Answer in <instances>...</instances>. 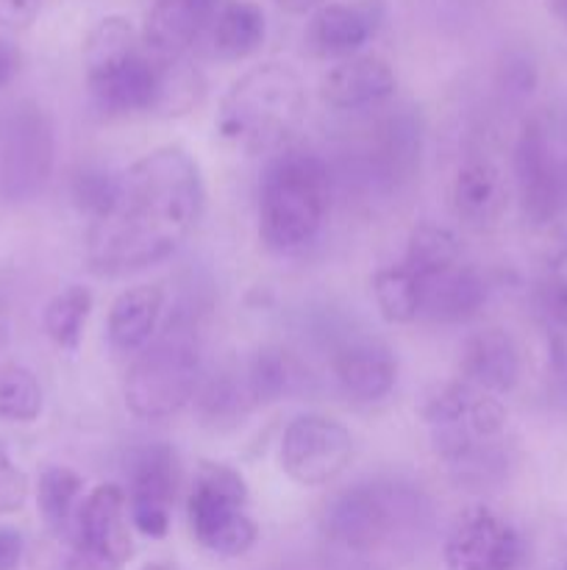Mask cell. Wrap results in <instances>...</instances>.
<instances>
[{
    "label": "cell",
    "instance_id": "cell-1",
    "mask_svg": "<svg viewBox=\"0 0 567 570\" xmlns=\"http://www.w3.org/2000/svg\"><path fill=\"white\" fill-rule=\"evenodd\" d=\"M198 161L181 145H161L120 173V193L87 234L89 271L126 276L176 254L203 215Z\"/></svg>",
    "mask_w": 567,
    "mask_h": 570
},
{
    "label": "cell",
    "instance_id": "cell-2",
    "mask_svg": "<svg viewBox=\"0 0 567 570\" xmlns=\"http://www.w3.org/2000/svg\"><path fill=\"white\" fill-rule=\"evenodd\" d=\"M306 117V87L284 61L250 67L222 95L215 131L245 154H267L287 145Z\"/></svg>",
    "mask_w": 567,
    "mask_h": 570
},
{
    "label": "cell",
    "instance_id": "cell-3",
    "mask_svg": "<svg viewBox=\"0 0 567 570\" xmlns=\"http://www.w3.org/2000/svg\"><path fill=\"white\" fill-rule=\"evenodd\" d=\"M331 206L328 161L306 150H284L259 184V239L267 250L289 254L320 234Z\"/></svg>",
    "mask_w": 567,
    "mask_h": 570
},
{
    "label": "cell",
    "instance_id": "cell-4",
    "mask_svg": "<svg viewBox=\"0 0 567 570\" xmlns=\"http://www.w3.org/2000/svg\"><path fill=\"white\" fill-rule=\"evenodd\" d=\"M200 379L203 371L198 337L189 323L176 317L131 362L122 384V399L142 421H161L192 404Z\"/></svg>",
    "mask_w": 567,
    "mask_h": 570
},
{
    "label": "cell",
    "instance_id": "cell-5",
    "mask_svg": "<svg viewBox=\"0 0 567 570\" xmlns=\"http://www.w3.org/2000/svg\"><path fill=\"white\" fill-rule=\"evenodd\" d=\"M426 512L420 490L395 479H372L342 490L328 501L322 529L334 543L350 551H376Z\"/></svg>",
    "mask_w": 567,
    "mask_h": 570
},
{
    "label": "cell",
    "instance_id": "cell-6",
    "mask_svg": "<svg viewBox=\"0 0 567 570\" xmlns=\"http://www.w3.org/2000/svg\"><path fill=\"white\" fill-rule=\"evenodd\" d=\"M354 460V434L342 421L320 412L298 415L278 445L281 471L300 488H322L342 476Z\"/></svg>",
    "mask_w": 567,
    "mask_h": 570
},
{
    "label": "cell",
    "instance_id": "cell-7",
    "mask_svg": "<svg viewBox=\"0 0 567 570\" xmlns=\"http://www.w3.org/2000/svg\"><path fill=\"white\" fill-rule=\"evenodd\" d=\"M517 200L531 226H550L567 206V167L539 120L523 122L511 154Z\"/></svg>",
    "mask_w": 567,
    "mask_h": 570
},
{
    "label": "cell",
    "instance_id": "cell-8",
    "mask_svg": "<svg viewBox=\"0 0 567 570\" xmlns=\"http://www.w3.org/2000/svg\"><path fill=\"white\" fill-rule=\"evenodd\" d=\"M53 122L37 106H22L6 122L0 145V193L9 200H28L48 184L53 170Z\"/></svg>",
    "mask_w": 567,
    "mask_h": 570
},
{
    "label": "cell",
    "instance_id": "cell-9",
    "mask_svg": "<svg viewBox=\"0 0 567 570\" xmlns=\"http://www.w3.org/2000/svg\"><path fill=\"white\" fill-rule=\"evenodd\" d=\"M70 538L98 570H117L133 554L128 495L120 484H98L83 495L72 521Z\"/></svg>",
    "mask_w": 567,
    "mask_h": 570
},
{
    "label": "cell",
    "instance_id": "cell-10",
    "mask_svg": "<svg viewBox=\"0 0 567 570\" xmlns=\"http://www.w3.org/2000/svg\"><path fill=\"white\" fill-rule=\"evenodd\" d=\"M442 554L448 570H517L523 538L498 512L470 507L450 527Z\"/></svg>",
    "mask_w": 567,
    "mask_h": 570
},
{
    "label": "cell",
    "instance_id": "cell-11",
    "mask_svg": "<svg viewBox=\"0 0 567 570\" xmlns=\"http://www.w3.org/2000/svg\"><path fill=\"white\" fill-rule=\"evenodd\" d=\"M178 488V460L170 445H145L128 468V515L145 538L161 540L170 532Z\"/></svg>",
    "mask_w": 567,
    "mask_h": 570
},
{
    "label": "cell",
    "instance_id": "cell-12",
    "mask_svg": "<svg viewBox=\"0 0 567 570\" xmlns=\"http://www.w3.org/2000/svg\"><path fill=\"white\" fill-rule=\"evenodd\" d=\"M222 0H153L142 26V48L156 65L183 59L189 48L211 28Z\"/></svg>",
    "mask_w": 567,
    "mask_h": 570
},
{
    "label": "cell",
    "instance_id": "cell-13",
    "mask_svg": "<svg viewBox=\"0 0 567 570\" xmlns=\"http://www.w3.org/2000/svg\"><path fill=\"white\" fill-rule=\"evenodd\" d=\"M187 518L192 538L206 551L220 557H242L253 549L259 527L245 515V507L215 490L195 484L187 499Z\"/></svg>",
    "mask_w": 567,
    "mask_h": 570
},
{
    "label": "cell",
    "instance_id": "cell-14",
    "mask_svg": "<svg viewBox=\"0 0 567 570\" xmlns=\"http://www.w3.org/2000/svg\"><path fill=\"white\" fill-rule=\"evenodd\" d=\"M94 104L109 115H153L161 87V65L137 50L128 59L87 76Z\"/></svg>",
    "mask_w": 567,
    "mask_h": 570
},
{
    "label": "cell",
    "instance_id": "cell-15",
    "mask_svg": "<svg viewBox=\"0 0 567 570\" xmlns=\"http://www.w3.org/2000/svg\"><path fill=\"white\" fill-rule=\"evenodd\" d=\"M331 371L339 387L356 404H378L398 382V360L376 340H354L334 351Z\"/></svg>",
    "mask_w": 567,
    "mask_h": 570
},
{
    "label": "cell",
    "instance_id": "cell-16",
    "mask_svg": "<svg viewBox=\"0 0 567 570\" xmlns=\"http://www.w3.org/2000/svg\"><path fill=\"white\" fill-rule=\"evenodd\" d=\"M395 95V72L384 59L372 53H356L339 59L320 78L322 104L339 111L367 109L384 104Z\"/></svg>",
    "mask_w": 567,
    "mask_h": 570
},
{
    "label": "cell",
    "instance_id": "cell-17",
    "mask_svg": "<svg viewBox=\"0 0 567 570\" xmlns=\"http://www.w3.org/2000/svg\"><path fill=\"white\" fill-rule=\"evenodd\" d=\"M384 6L378 0H356V3H326L315 11L309 22V45L320 56L348 59L376 37L381 26Z\"/></svg>",
    "mask_w": 567,
    "mask_h": 570
},
{
    "label": "cell",
    "instance_id": "cell-18",
    "mask_svg": "<svg viewBox=\"0 0 567 570\" xmlns=\"http://www.w3.org/2000/svg\"><path fill=\"white\" fill-rule=\"evenodd\" d=\"M461 379L489 395L515 390L520 379V351L511 334L504 328H484L470 334L461 345Z\"/></svg>",
    "mask_w": 567,
    "mask_h": 570
},
{
    "label": "cell",
    "instance_id": "cell-19",
    "mask_svg": "<svg viewBox=\"0 0 567 570\" xmlns=\"http://www.w3.org/2000/svg\"><path fill=\"white\" fill-rule=\"evenodd\" d=\"M422 315L437 323H461L478 315L487 301V282L476 267L456 262L445 271L420 278Z\"/></svg>",
    "mask_w": 567,
    "mask_h": 570
},
{
    "label": "cell",
    "instance_id": "cell-20",
    "mask_svg": "<svg viewBox=\"0 0 567 570\" xmlns=\"http://www.w3.org/2000/svg\"><path fill=\"white\" fill-rule=\"evenodd\" d=\"M450 209L465 226L489 228L506 209V181L489 159H467L450 181Z\"/></svg>",
    "mask_w": 567,
    "mask_h": 570
},
{
    "label": "cell",
    "instance_id": "cell-21",
    "mask_svg": "<svg viewBox=\"0 0 567 570\" xmlns=\"http://www.w3.org/2000/svg\"><path fill=\"white\" fill-rule=\"evenodd\" d=\"M161 309H165V287L161 284H133L122 289L109 306L106 334L117 351H139L156 337Z\"/></svg>",
    "mask_w": 567,
    "mask_h": 570
},
{
    "label": "cell",
    "instance_id": "cell-22",
    "mask_svg": "<svg viewBox=\"0 0 567 570\" xmlns=\"http://www.w3.org/2000/svg\"><path fill=\"white\" fill-rule=\"evenodd\" d=\"M265 11L253 0H228L211 22V45H215L217 56L228 61L256 53L265 42Z\"/></svg>",
    "mask_w": 567,
    "mask_h": 570
},
{
    "label": "cell",
    "instance_id": "cell-23",
    "mask_svg": "<svg viewBox=\"0 0 567 570\" xmlns=\"http://www.w3.org/2000/svg\"><path fill=\"white\" fill-rule=\"evenodd\" d=\"M195 406H198V417L203 426L233 429L248 417L256 404L245 384V373L239 379V373L220 371L200 382L198 393H195Z\"/></svg>",
    "mask_w": 567,
    "mask_h": 570
},
{
    "label": "cell",
    "instance_id": "cell-24",
    "mask_svg": "<svg viewBox=\"0 0 567 570\" xmlns=\"http://www.w3.org/2000/svg\"><path fill=\"white\" fill-rule=\"evenodd\" d=\"M304 382L298 360L278 345H267L253 354L245 367V384L256 406H270L292 395Z\"/></svg>",
    "mask_w": 567,
    "mask_h": 570
},
{
    "label": "cell",
    "instance_id": "cell-25",
    "mask_svg": "<svg viewBox=\"0 0 567 570\" xmlns=\"http://www.w3.org/2000/svg\"><path fill=\"white\" fill-rule=\"evenodd\" d=\"M83 501V479L64 465H50L39 473L37 507L50 534H67Z\"/></svg>",
    "mask_w": 567,
    "mask_h": 570
},
{
    "label": "cell",
    "instance_id": "cell-26",
    "mask_svg": "<svg viewBox=\"0 0 567 570\" xmlns=\"http://www.w3.org/2000/svg\"><path fill=\"white\" fill-rule=\"evenodd\" d=\"M372 298H376L384 321L395 323V326L415 323L422 315L420 278L404 262L376 271V276H372Z\"/></svg>",
    "mask_w": 567,
    "mask_h": 570
},
{
    "label": "cell",
    "instance_id": "cell-27",
    "mask_svg": "<svg viewBox=\"0 0 567 570\" xmlns=\"http://www.w3.org/2000/svg\"><path fill=\"white\" fill-rule=\"evenodd\" d=\"M92 293H89L87 287H81V284H72V287L56 293L42 312L44 334H48L59 348L78 351L83 328H87L89 315H92Z\"/></svg>",
    "mask_w": 567,
    "mask_h": 570
},
{
    "label": "cell",
    "instance_id": "cell-28",
    "mask_svg": "<svg viewBox=\"0 0 567 570\" xmlns=\"http://www.w3.org/2000/svg\"><path fill=\"white\" fill-rule=\"evenodd\" d=\"M137 50H142V37L131 26V20L117 14L103 17L83 42V70H87V76H92V72H100L106 67L117 65V61L128 59Z\"/></svg>",
    "mask_w": 567,
    "mask_h": 570
},
{
    "label": "cell",
    "instance_id": "cell-29",
    "mask_svg": "<svg viewBox=\"0 0 567 570\" xmlns=\"http://www.w3.org/2000/svg\"><path fill=\"white\" fill-rule=\"evenodd\" d=\"M456 262H461V248L454 232H448L445 226H434V223H420V226L411 228L404 265L417 278L445 271Z\"/></svg>",
    "mask_w": 567,
    "mask_h": 570
},
{
    "label": "cell",
    "instance_id": "cell-30",
    "mask_svg": "<svg viewBox=\"0 0 567 570\" xmlns=\"http://www.w3.org/2000/svg\"><path fill=\"white\" fill-rule=\"evenodd\" d=\"M42 412V384L26 365L0 367V421L31 423Z\"/></svg>",
    "mask_w": 567,
    "mask_h": 570
},
{
    "label": "cell",
    "instance_id": "cell-31",
    "mask_svg": "<svg viewBox=\"0 0 567 570\" xmlns=\"http://www.w3.org/2000/svg\"><path fill=\"white\" fill-rule=\"evenodd\" d=\"M200 98H203V78L192 65H187L183 59L161 65V87L153 115L181 117L192 111Z\"/></svg>",
    "mask_w": 567,
    "mask_h": 570
},
{
    "label": "cell",
    "instance_id": "cell-32",
    "mask_svg": "<svg viewBox=\"0 0 567 570\" xmlns=\"http://www.w3.org/2000/svg\"><path fill=\"white\" fill-rule=\"evenodd\" d=\"M117 193H120V176L103 167H81L70 181L72 204L87 212L92 220L103 217L115 206Z\"/></svg>",
    "mask_w": 567,
    "mask_h": 570
},
{
    "label": "cell",
    "instance_id": "cell-33",
    "mask_svg": "<svg viewBox=\"0 0 567 570\" xmlns=\"http://www.w3.org/2000/svg\"><path fill=\"white\" fill-rule=\"evenodd\" d=\"M537 309L539 315L548 321V326H554L556 332H567V276L565 273H554V276L543 278L537 284Z\"/></svg>",
    "mask_w": 567,
    "mask_h": 570
},
{
    "label": "cell",
    "instance_id": "cell-34",
    "mask_svg": "<svg viewBox=\"0 0 567 570\" xmlns=\"http://www.w3.org/2000/svg\"><path fill=\"white\" fill-rule=\"evenodd\" d=\"M28 499V476L11 462L9 451L0 445V515L17 512Z\"/></svg>",
    "mask_w": 567,
    "mask_h": 570
},
{
    "label": "cell",
    "instance_id": "cell-35",
    "mask_svg": "<svg viewBox=\"0 0 567 570\" xmlns=\"http://www.w3.org/2000/svg\"><path fill=\"white\" fill-rule=\"evenodd\" d=\"M39 11V0H0V26L28 28Z\"/></svg>",
    "mask_w": 567,
    "mask_h": 570
},
{
    "label": "cell",
    "instance_id": "cell-36",
    "mask_svg": "<svg viewBox=\"0 0 567 570\" xmlns=\"http://www.w3.org/2000/svg\"><path fill=\"white\" fill-rule=\"evenodd\" d=\"M26 554V540L17 529L0 527V570H17Z\"/></svg>",
    "mask_w": 567,
    "mask_h": 570
},
{
    "label": "cell",
    "instance_id": "cell-37",
    "mask_svg": "<svg viewBox=\"0 0 567 570\" xmlns=\"http://www.w3.org/2000/svg\"><path fill=\"white\" fill-rule=\"evenodd\" d=\"M20 50L6 42V39H0V89L14 81L17 72H20Z\"/></svg>",
    "mask_w": 567,
    "mask_h": 570
},
{
    "label": "cell",
    "instance_id": "cell-38",
    "mask_svg": "<svg viewBox=\"0 0 567 570\" xmlns=\"http://www.w3.org/2000/svg\"><path fill=\"white\" fill-rule=\"evenodd\" d=\"M276 6H281V9L292 11V14H300V11H311V9H320V6H326V0H272Z\"/></svg>",
    "mask_w": 567,
    "mask_h": 570
},
{
    "label": "cell",
    "instance_id": "cell-39",
    "mask_svg": "<svg viewBox=\"0 0 567 570\" xmlns=\"http://www.w3.org/2000/svg\"><path fill=\"white\" fill-rule=\"evenodd\" d=\"M548 6L556 14V20H559L561 26H567V0H548Z\"/></svg>",
    "mask_w": 567,
    "mask_h": 570
},
{
    "label": "cell",
    "instance_id": "cell-40",
    "mask_svg": "<svg viewBox=\"0 0 567 570\" xmlns=\"http://www.w3.org/2000/svg\"><path fill=\"white\" fill-rule=\"evenodd\" d=\"M142 570H176L170 566V562H148Z\"/></svg>",
    "mask_w": 567,
    "mask_h": 570
},
{
    "label": "cell",
    "instance_id": "cell-41",
    "mask_svg": "<svg viewBox=\"0 0 567 570\" xmlns=\"http://www.w3.org/2000/svg\"><path fill=\"white\" fill-rule=\"evenodd\" d=\"M565 570H567V554H565Z\"/></svg>",
    "mask_w": 567,
    "mask_h": 570
}]
</instances>
